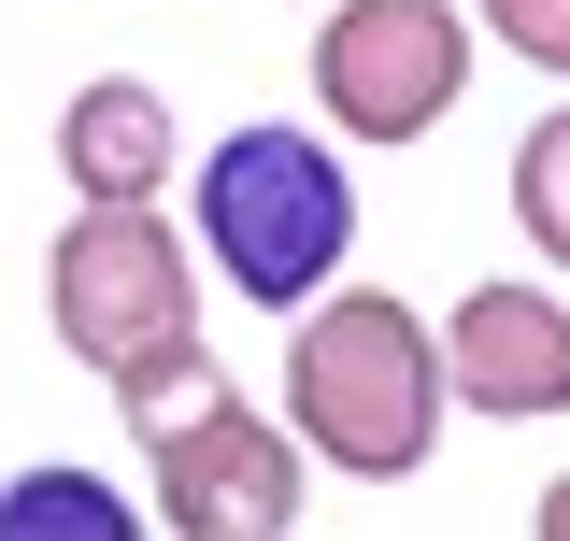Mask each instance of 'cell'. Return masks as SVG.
<instances>
[{
    "mask_svg": "<svg viewBox=\"0 0 570 541\" xmlns=\"http://www.w3.org/2000/svg\"><path fill=\"white\" fill-rule=\"evenodd\" d=\"M499 200H513V243H528V257H557V270H570V100H557L528 142H513Z\"/></svg>",
    "mask_w": 570,
    "mask_h": 541,
    "instance_id": "obj_9",
    "label": "cell"
},
{
    "mask_svg": "<svg viewBox=\"0 0 570 541\" xmlns=\"http://www.w3.org/2000/svg\"><path fill=\"white\" fill-rule=\"evenodd\" d=\"M142 513L171 541H285L314 513V456L285 442V413H257L228 371H186L171 400H142Z\"/></svg>",
    "mask_w": 570,
    "mask_h": 541,
    "instance_id": "obj_4",
    "label": "cell"
},
{
    "mask_svg": "<svg viewBox=\"0 0 570 541\" xmlns=\"http://www.w3.org/2000/svg\"><path fill=\"white\" fill-rule=\"evenodd\" d=\"M43 314H58L71 371H100L115 400H171L186 371H214L200 342V243L157 200H71L58 257H43Z\"/></svg>",
    "mask_w": 570,
    "mask_h": 541,
    "instance_id": "obj_2",
    "label": "cell"
},
{
    "mask_svg": "<svg viewBox=\"0 0 570 541\" xmlns=\"http://www.w3.org/2000/svg\"><path fill=\"white\" fill-rule=\"evenodd\" d=\"M285 442L343 484H414L442 442V342L385 285H314L285 314Z\"/></svg>",
    "mask_w": 570,
    "mask_h": 541,
    "instance_id": "obj_1",
    "label": "cell"
},
{
    "mask_svg": "<svg viewBox=\"0 0 570 541\" xmlns=\"http://www.w3.org/2000/svg\"><path fill=\"white\" fill-rule=\"evenodd\" d=\"M58 171H71V200H171L186 129H171V100L142 71H86L58 115Z\"/></svg>",
    "mask_w": 570,
    "mask_h": 541,
    "instance_id": "obj_7",
    "label": "cell"
},
{
    "mask_svg": "<svg viewBox=\"0 0 570 541\" xmlns=\"http://www.w3.org/2000/svg\"><path fill=\"white\" fill-rule=\"evenodd\" d=\"M186 243L200 270H228V299H257V314H299L314 285H343V243H356V186H343V142L328 129H228L186 171Z\"/></svg>",
    "mask_w": 570,
    "mask_h": 541,
    "instance_id": "obj_3",
    "label": "cell"
},
{
    "mask_svg": "<svg viewBox=\"0 0 570 541\" xmlns=\"http://www.w3.org/2000/svg\"><path fill=\"white\" fill-rule=\"evenodd\" d=\"M485 43H513L528 71H557V86H570V0H485Z\"/></svg>",
    "mask_w": 570,
    "mask_h": 541,
    "instance_id": "obj_10",
    "label": "cell"
},
{
    "mask_svg": "<svg viewBox=\"0 0 570 541\" xmlns=\"http://www.w3.org/2000/svg\"><path fill=\"white\" fill-rule=\"evenodd\" d=\"M142 499H115L100 471H14L0 484V541H129Z\"/></svg>",
    "mask_w": 570,
    "mask_h": 541,
    "instance_id": "obj_8",
    "label": "cell"
},
{
    "mask_svg": "<svg viewBox=\"0 0 570 541\" xmlns=\"http://www.w3.org/2000/svg\"><path fill=\"white\" fill-rule=\"evenodd\" d=\"M442 342V413H485V427H557L570 413V299L557 285H456V314H428Z\"/></svg>",
    "mask_w": 570,
    "mask_h": 541,
    "instance_id": "obj_6",
    "label": "cell"
},
{
    "mask_svg": "<svg viewBox=\"0 0 570 541\" xmlns=\"http://www.w3.org/2000/svg\"><path fill=\"white\" fill-rule=\"evenodd\" d=\"M471 58H485L471 0H328L299 71H314V115L343 142H428L471 100Z\"/></svg>",
    "mask_w": 570,
    "mask_h": 541,
    "instance_id": "obj_5",
    "label": "cell"
},
{
    "mask_svg": "<svg viewBox=\"0 0 570 541\" xmlns=\"http://www.w3.org/2000/svg\"><path fill=\"white\" fill-rule=\"evenodd\" d=\"M528 528H542V541H570V471L542 484V499H528Z\"/></svg>",
    "mask_w": 570,
    "mask_h": 541,
    "instance_id": "obj_11",
    "label": "cell"
}]
</instances>
